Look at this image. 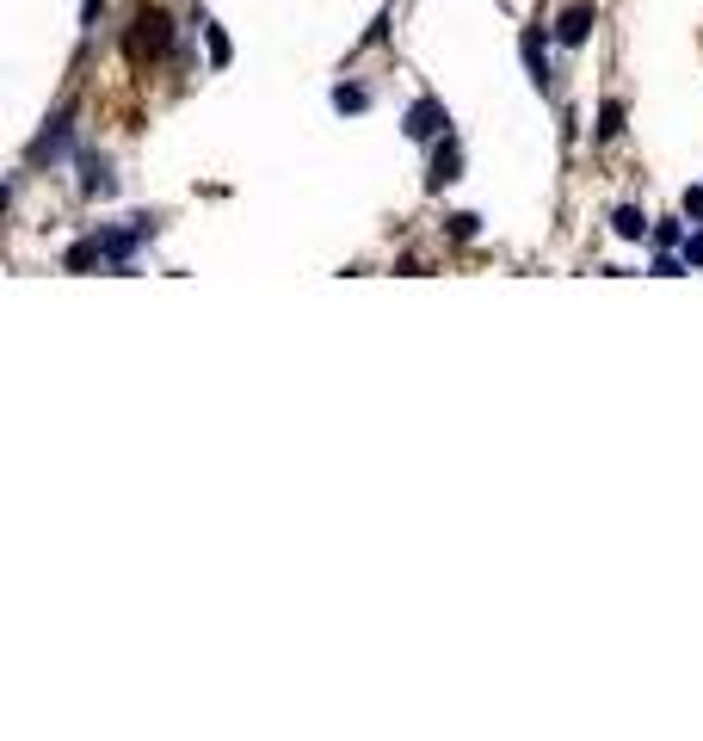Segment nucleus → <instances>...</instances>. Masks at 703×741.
Returning a JSON list of instances; mask_svg holds the SVG:
<instances>
[{
  "instance_id": "f257e3e1",
  "label": "nucleus",
  "mask_w": 703,
  "mask_h": 741,
  "mask_svg": "<svg viewBox=\"0 0 703 741\" xmlns=\"http://www.w3.org/2000/svg\"><path fill=\"white\" fill-rule=\"evenodd\" d=\"M444 124H451V112H444L438 99H414V105H407V136H414V143L444 136Z\"/></svg>"
},
{
  "instance_id": "f03ea898",
  "label": "nucleus",
  "mask_w": 703,
  "mask_h": 741,
  "mask_svg": "<svg viewBox=\"0 0 703 741\" xmlns=\"http://www.w3.org/2000/svg\"><path fill=\"white\" fill-rule=\"evenodd\" d=\"M68 143H74V118H56L44 136L31 143V161H62L68 155Z\"/></svg>"
},
{
  "instance_id": "7ed1b4c3",
  "label": "nucleus",
  "mask_w": 703,
  "mask_h": 741,
  "mask_svg": "<svg viewBox=\"0 0 703 741\" xmlns=\"http://www.w3.org/2000/svg\"><path fill=\"white\" fill-rule=\"evenodd\" d=\"M81 167H87V180H81L87 198H111V192H118V180H111V161H105V155H87Z\"/></svg>"
},
{
  "instance_id": "20e7f679",
  "label": "nucleus",
  "mask_w": 703,
  "mask_h": 741,
  "mask_svg": "<svg viewBox=\"0 0 703 741\" xmlns=\"http://www.w3.org/2000/svg\"><path fill=\"white\" fill-rule=\"evenodd\" d=\"M136 25H142V31L130 38V50H136V56H142V50H155V56H161V50H167V19H161V13H142Z\"/></svg>"
},
{
  "instance_id": "39448f33",
  "label": "nucleus",
  "mask_w": 703,
  "mask_h": 741,
  "mask_svg": "<svg viewBox=\"0 0 703 741\" xmlns=\"http://www.w3.org/2000/svg\"><path fill=\"white\" fill-rule=\"evenodd\" d=\"M611 229H617V241H642V235H654V223H648V210H636V204H623L617 217H611Z\"/></svg>"
},
{
  "instance_id": "423d86ee",
  "label": "nucleus",
  "mask_w": 703,
  "mask_h": 741,
  "mask_svg": "<svg viewBox=\"0 0 703 741\" xmlns=\"http://www.w3.org/2000/svg\"><path fill=\"white\" fill-rule=\"evenodd\" d=\"M592 25H599V19H592V7H568L562 25H555V38H562V44H586V31H592Z\"/></svg>"
},
{
  "instance_id": "0eeeda50",
  "label": "nucleus",
  "mask_w": 703,
  "mask_h": 741,
  "mask_svg": "<svg viewBox=\"0 0 703 741\" xmlns=\"http://www.w3.org/2000/svg\"><path fill=\"white\" fill-rule=\"evenodd\" d=\"M457 167H463L457 143H438V161H432V173H426V186H432V192H438V186H451V180H457Z\"/></svg>"
},
{
  "instance_id": "6e6552de",
  "label": "nucleus",
  "mask_w": 703,
  "mask_h": 741,
  "mask_svg": "<svg viewBox=\"0 0 703 741\" xmlns=\"http://www.w3.org/2000/svg\"><path fill=\"white\" fill-rule=\"evenodd\" d=\"M93 260H105V247H99V235H87V241H74V247H68V254H62V266H68V272H87Z\"/></svg>"
},
{
  "instance_id": "1a4fd4ad",
  "label": "nucleus",
  "mask_w": 703,
  "mask_h": 741,
  "mask_svg": "<svg viewBox=\"0 0 703 741\" xmlns=\"http://www.w3.org/2000/svg\"><path fill=\"white\" fill-rule=\"evenodd\" d=\"M592 136H599V143L623 136V105H617V99H605V105H599V124H592Z\"/></svg>"
},
{
  "instance_id": "9d476101",
  "label": "nucleus",
  "mask_w": 703,
  "mask_h": 741,
  "mask_svg": "<svg viewBox=\"0 0 703 741\" xmlns=\"http://www.w3.org/2000/svg\"><path fill=\"white\" fill-rule=\"evenodd\" d=\"M525 62H531V81L543 87V81H549V50H543L537 31H525Z\"/></svg>"
},
{
  "instance_id": "9b49d317",
  "label": "nucleus",
  "mask_w": 703,
  "mask_h": 741,
  "mask_svg": "<svg viewBox=\"0 0 703 741\" xmlns=\"http://www.w3.org/2000/svg\"><path fill=\"white\" fill-rule=\"evenodd\" d=\"M364 105H370L364 87H333V112H364Z\"/></svg>"
},
{
  "instance_id": "f8f14e48",
  "label": "nucleus",
  "mask_w": 703,
  "mask_h": 741,
  "mask_svg": "<svg viewBox=\"0 0 703 741\" xmlns=\"http://www.w3.org/2000/svg\"><path fill=\"white\" fill-rule=\"evenodd\" d=\"M204 38H210V62H216V68H229V38H222L210 19H204Z\"/></svg>"
},
{
  "instance_id": "ddd939ff",
  "label": "nucleus",
  "mask_w": 703,
  "mask_h": 741,
  "mask_svg": "<svg viewBox=\"0 0 703 741\" xmlns=\"http://www.w3.org/2000/svg\"><path fill=\"white\" fill-rule=\"evenodd\" d=\"M679 241H685V229H679V223H654V247H660V254H673Z\"/></svg>"
},
{
  "instance_id": "4468645a",
  "label": "nucleus",
  "mask_w": 703,
  "mask_h": 741,
  "mask_svg": "<svg viewBox=\"0 0 703 741\" xmlns=\"http://www.w3.org/2000/svg\"><path fill=\"white\" fill-rule=\"evenodd\" d=\"M475 229H481V217H469V210H457V217H451V235H457V241H469Z\"/></svg>"
},
{
  "instance_id": "2eb2a0df",
  "label": "nucleus",
  "mask_w": 703,
  "mask_h": 741,
  "mask_svg": "<svg viewBox=\"0 0 703 741\" xmlns=\"http://www.w3.org/2000/svg\"><path fill=\"white\" fill-rule=\"evenodd\" d=\"M685 217H691V223H703V186H691V192H685Z\"/></svg>"
},
{
  "instance_id": "dca6fc26",
  "label": "nucleus",
  "mask_w": 703,
  "mask_h": 741,
  "mask_svg": "<svg viewBox=\"0 0 703 741\" xmlns=\"http://www.w3.org/2000/svg\"><path fill=\"white\" fill-rule=\"evenodd\" d=\"M685 266H703V229L685 235Z\"/></svg>"
},
{
  "instance_id": "f3484780",
  "label": "nucleus",
  "mask_w": 703,
  "mask_h": 741,
  "mask_svg": "<svg viewBox=\"0 0 703 741\" xmlns=\"http://www.w3.org/2000/svg\"><path fill=\"white\" fill-rule=\"evenodd\" d=\"M679 272H685V266H679L673 254H660V260H654V278H679Z\"/></svg>"
}]
</instances>
